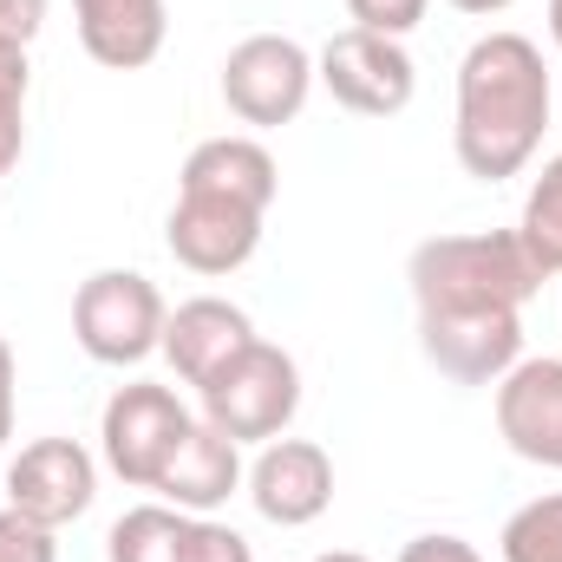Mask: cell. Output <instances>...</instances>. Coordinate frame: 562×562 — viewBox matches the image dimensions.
<instances>
[{"label": "cell", "mask_w": 562, "mask_h": 562, "mask_svg": "<svg viewBox=\"0 0 562 562\" xmlns=\"http://www.w3.org/2000/svg\"><path fill=\"white\" fill-rule=\"evenodd\" d=\"M314 79L334 92V105H347L353 119H400L419 92V72H413V53L400 40H380V33H360V26H340L321 59H314Z\"/></svg>", "instance_id": "8992f818"}, {"label": "cell", "mask_w": 562, "mask_h": 562, "mask_svg": "<svg viewBox=\"0 0 562 562\" xmlns=\"http://www.w3.org/2000/svg\"><path fill=\"white\" fill-rule=\"evenodd\" d=\"M451 7H458V13H504L510 0H451Z\"/></svg>", "instance_id": "484cf974"}, {"label": "cell", "mask_w": 562, "mask_h": 562, "mask_svg": "<svg viewBox=\"0 0 562 562\" xmlns=\"http://www.w3.org/2000/svg\"><path fill=\"white\" fill-rule=\"evenodd\" d=\"M72 20H79V46L112 72L150 66L170 33L164 0H72Z\"/></svg>", "instance_id": "2e32d148"}, {"label": "cell", "mask_w": 562, "mask_h": 562, "mask_svg": "<svg viewBox=\"0 0 562 562\" xmlns=\"http://www.w3.org/2000/svg\"><path fill=\"white\" fill-rule=\"evenodd\" d=\"M400 562H484L464 537H413L406 550H400Z\"/></svg>", "instance_id": "cb8c5ba5"}, {"label": "cell", "mask_w": 562, "mask_h": 562, "mask_svg": "<svg viewBox=\"0 0 562 562\" xmlns=\"http://www.w3.org/2000/svg\"><path fill=\"white\" fill-rule=\"evenodd\" d=\"M550 40L562 46V0H550Z\"/></svg>", "instance_id": "4316f807"}, {"label": "cell", "mask_w": 562, "mask_h": 562, "mask_svg": "<svg viewBox=\"0 0 562 562\" xmlns=\"http://www.w3.org/2000/svg\"><path fill=\"white\" fill-rule=\"evenodd\" d=\"M99 497V464L79 438H33L13 464H7V504L46 530L86 517Z\"/></svg>", "instance_id": "30bf717a"}, {"label": "cell", "mask_w": 562, "mask_h": 562, "mask_svg": "<svg viewBox=\"0 0 562 562\" xmlns=\"http://www.w3.org/2000/svg\"><path fill=\"white\" fill-rule=\"evenodd\" d=\"M517 243H524V256L537 262V276L543 281L562 276V157H550L543 177L530 183V196H524V223H517Z\"/></svg>", "instance_id": "ac0fdd59"}, {"label": "cell", "mask_w": 562, "mask_h": 562, "mask_svg": "<svg viewBox=\"0 0 562 562\" xmlns=\"http://www.w3.org/2000/svg\"><path fill=\"white\" fill-rule=\"evenodd\" d=\"M177 190L223 196V203H243V210L269 216V203H276V190H281V170H276V157H269V144H256V138H203L183 157Z\"/></svg>", "instance_id": "e0dca14e"}, {"label": "cell", "mask_w": 562, "mask_h": 562, "mask_svg": "<svg viewBox=\"0 0 562 562\" xmlns=\"http://www.w3.org/2000/svg\"><path fill=\"white\" fill-rule=\"evenodd\" d=\"M46 26V0H0V46H33Z\"/></svg>", "instance_id": "603a6c76"}, {"label": "cell", "mask_w": 562, "mask_h": 562, "mask_svg": "<svg viewBox=\"0 0 562 562\" xmlns=\"http://www.w3.org/2000/svg\"><path fill=\"white\" fill-rule=\"evenodd\" d=\"M497 550H504V562H562V491L530 497V504L504 524Z\"/></svg>", "instance_id": "d6986e66"}, {"label": "cell", "mask_w": 562, "mask_h": 562, "mask_svg": "<svg viewBox=\"0 0 562 562\" xmlns=\"http://www.w3.org/2000/svg\"><path fill=\"white\" fill-rule=\"evenodd\" d=\"M203 419L216 425L223 438L236 445H269L288 431L294 406H301V367L269 347V340H249L223 373H210L203 386Z\"/></svg>", "instance_id": "277c9868"}, {"label": "cell", "mask_w": 562, "mask_h": 562, "mask_svg": "<svg viewBox=\"0 0 562 562\" xmlns=\"http://www.w3.org/2000/svg\"><path fill=\"white\" fill-rule=\"evenodd\" d=\"M497 431L517 458L562 471V360H517L497 380Z\"/></svg>", "instance_id": "4fadbf2b"}, {"label": "cell", "mask_w": 562, "mask_h": 562, "mask_svg": "<svg viewBox=\"0 0 562 562\" xmlns=\"http://www.w3.org/2000/svg\"><path fill=\"white\" fill-rule=\"evenodd\" d=\"M425 7H431V0H347L353 26H360V33H380V40H406L425 20Z\"/></svg>", "instance_id": "44dd1931"}, {"label": "cell", "mask_w": 562, "mask_h": 562, "mask_svg": "<svg viewBox=\"0 0 562 562\" xmlns=\"http://www.w3.org/2000/svg\"><path fill=\"white\" fill-rule=\"evenodd\" d=\"M314 562H367L360 550H327V557H314Z\"/></svg>", "instance_id": "83f0119b"}, {"label": "cell", "mask_w": 562, "mask_h": 562, "mask_svg": "<svg viewBox=\"0 0 562 562\" xmlns=\"http://www.w3.org/2000/svg\"><path fill=\"white\" fill-rule=\"evenodd\" d=\"M190 431V413L170 386H150V380H132L105 400V419H99V445H105V464L132 484V491H150L157 471L170 464L177 438Z\"/></svg>", "instance_id": "52a82bcc"}, {"label": "cell", "mask_w": 562, "mask_h": 562, "mask_svg": "<svg viewBox=\"0 0 562 562\" xmlns=\"http://www.w3.org/2000/svg\"><path fill=\"white\" fill-rule=\"evenodd\" d=\"M164 294L138 269H99L79 281L72 294V340L86 347V360L99 367H138L164 347Z\"/></svg>", "instance_id": "3957f363"}, {"label": "cell", "mask_w": 562, "mask_h": 562, "mask_svg": "<svg viewBox=\"0 0 562 562\" xmlns=\"http://www.w3.org/2000/svg\"><path fill=\"white\" fill-rule=\"evenodd\" d=\"M550 132V66L524 33H484L458 59V164L477 183L517 177Z\"/></svg>", "instance_id": "6da1fadb"}, {"label": "cell", "mask_w": 562, "mask_h": 562, "mask_svg": "<svg viewBox=\"0 0 562 562\" xmlns=\"http://www.w3.org/2000/svg\"><path fill=\"white\" fill-rule=\"evenodd\" d=\"M425 360L458 386H497L524 360V314L484 307V314H419Z\"/></svg>", "instance_id": "9c48e42d"}, {"label": "cell", "mask_w": 562, "mask_h": 562, "mask_svg": "<svg viewBox=\"0 0 562 562\" xmlns=\"http://www.w3.org/2000/svg\"><path fill=\"white\" fill-rule=\"evenodd\" d=\"M249 497L269 524L301 530V524L327 517V504H334V458L314 438H269L262 458L249 464Z\"/></svg>", "instance_id": "7c38bea8"}, {"label": "cell", "mask_w": 562, "mask_h": 562, "mask_svg": "<svg viewBox=\"0 0 562 562\" xmlns=\"http://www.w3.org/2000/svg\"><path fill=\"white\" fill-rule=\"evenodd\" d=\"M0 562H59V543H53L46 524L20 517V510L7 504V510H0Z\"/></svg>", "instance_id": "7402d4cb"}, {"label": "cell", "mask_w": 562, "mask_h": 562, "mask_svg": "<svg viewBox=\"0 0 562 562\" xmlns=\"http://www.w3.org/2000/svg\"><path fill=\"white\" fill-rule=\"evenodd\" d=\"M105 562H256V550L243 530L216 517H190L177 504H138L112 524Z\"/></svg>", "instance_id": "ba28073f"}, {"label": "cell", "mask_w": 562, "mask_h": 562, "mask_svg": "<svg viewBox=\"0 0 562 562\" xmlns=\"http://www.w3.org/2000/svg\"><path fill=\"white\" fill-rule=\"evenodd\" d=\"M243 484V445L236 438H223L216 425L190 419V431L177 438V451H170V464L157 471V497L164 504H177V510H190V517H210L216 504H229V491Z\"/></svg>", "instance_id": "9a60e30c"}, {"label": "cell", "mask_w": 562, "mask_h": 562, "mask_svg": "<svg viewBox=\"0 0 562 562\" xmlns=\"http://www.w3.org/2000/svg\"><path fill=\"white\" fill-rule=\"evenodd\" d=\"M307 92H314V59L288 33H249L223 59V105L243 125H256V132L294 125L301 105H307Z\"/></svg>", "instance_id": "5b68a950"}, {"label": "cell", "mask_w": 562, "mask_h": 562, "mask_svg": "<svg viewBox=\"0 0 562 562\" xmlns=\"http://www.w3.org/2000/svg\"><path fill=\"white\" fill-rule=\"evenodd\" d=\"M164 243H170V256H177L190 276H236V269L262 249V210L177 190L170 223H164Z\"/></svg>", "instance_id": "8fae6325"}, {"label": "cell", "mask_w": 562, "mask_h": 562, "mask_svg": "<svg viewBox=\"0 0 562 562\" xmlns=\"http://www.w3.org/2000/svg\"><path fill=\"white\" fill-rule=\"evenodd\" d=\"M249 340H256V321H249L236 301H223V294H196V301H183V307L164 321V347H157V353L177 367V380L203 386V380L223 373Z\"/></svg>", "instance_id": "5bb4252c"}, {"label": "cell", "mask_w": 562, "mask_h": 562, "mask_svg": "<svg viewBox=\"0 0 562 562\" xmlns=\"http://www.w3.org/2000/svg\"><path fill=\"white\" fill-rule=\"evenodd\" d=\"M13 438V347L0 334V445Z\"/></svg>", "instance_id": "d4e9b609"}, {"label": "cell", "mask_w": 562, "mask_h": 562, "mask_svg": "<svg viewBox=\"0 0 562 562\" xmlns=\"http://www.w3.org/2000/svg\"><path fill=\"white\" fill-rule=\"evenodd\" d=\"M26 86H33L26 46H0V177L26 150Z\"/></svg>", "instance_id": "ffe728a7"}, {"label": "cell", "mask_w": 562, "mask_h": 562, "mask_svg": "<svg viewBox=\"0 0 562 562\" xmlns=\"http://www.w3.org/2000/svg\"><path fill=\"white\" fill-rule=\"evenodd\" d=\"M413 301L419 314H484V307H517L543 288L537 262L524 256L517 229H471V236H431L413 249Z\"/></svg>", "instance_id": "7a4b0ae2"}]
</instances>
